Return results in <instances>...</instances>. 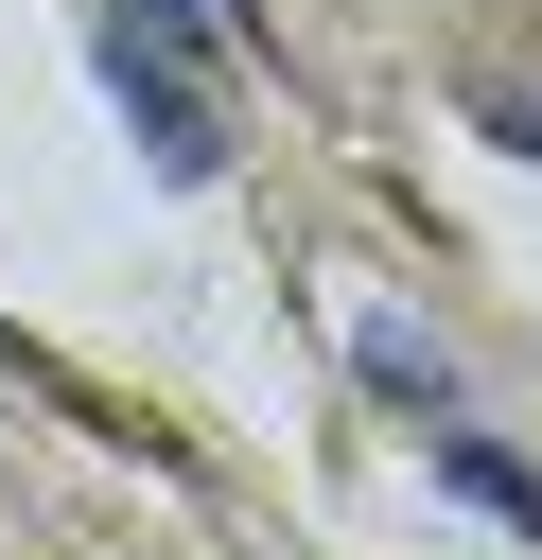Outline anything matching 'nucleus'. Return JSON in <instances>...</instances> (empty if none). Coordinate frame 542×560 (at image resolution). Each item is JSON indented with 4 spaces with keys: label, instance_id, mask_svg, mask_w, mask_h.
<instances>
[{
    "label": "nucleus",
    "instance_id": "1",
    "mask_svg": "<svg viewBox=\"0 0 542 560\" xmlns=\"http://www.w3.org/2000/svg\"><path fill=\"white\" fill-rule=\"evenodd\" d=\"M105 88H122V122L157 140V175H227V122H210V88H192V52H175V35H140V18H122V35H105Z\"/></svg>",
    "mask_w": 542,
    "mask_h": 560
},
{
    "label": "nucleus",
    "instance_id": "2",
    "mask_svg": "<svg viewBox=\"0 0 542 560\" xmlns=\"http://www.w3.org/2000/svg\"><path fill=\"white\" fill-rule=\"evenodd\" d=\"M350 368H367L385 402H420V420H455V368H437V332H420V315H367V332H350Z\"/></svg>",
    "mask_w": 542,
    "mask_h": 560
},
{
    "label": "nucleus",
    "instance_id": "3",
    "mask_svg": "<svg viewBox=\"0 0 542 560\" xmlns=\"http://www.w3.org/2000/svg\"><path fill=\"white\" fill-rule=\"evenodd\" d=\"M437 472H455V490H472L490 525H525V542H542V472H525V455H490L472 420H437Z\"/></svg>",
    "mask_w": 542,
    "mask_h": 560
}]
</instances>
